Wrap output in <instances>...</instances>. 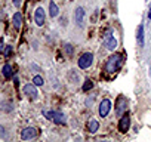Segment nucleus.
Listing matches in <instances>:
<instances>
[{
  "mask_svg": "<svg viewBox=\"0 0 151 142\" xmlns=\"http://www.w3.org/2000/svg\"><path fill=\"white\" fill-rule=\"evenodd\" d=\"M44 115L52 120L53 123H56V124H67V117H65V114H62L59 111H50V113H44Z\"/></svg>",
  "mask_w": 151,
  "mask_h": 142,
  "instance_id": "nucleus-2",
  "label": "nucleus"
},
{
  "mask_svg": "<svg viewBox=\"0 0 151 142\" xmlns=\"http://www.w3.org/2000/svg\"><path fill=\"white\" fill-rule=\"evenodd\" d=\"M0 110L5 111V113H11V111L13 110L12 102H9V101H6V102H0Z\"/></svg>",
  "mask_w": 151,
  "mask_h": 142,
  "instance_id": "nucleus-16",
  "label": "nucleus"
},
{
  "mask_svg": "<svg viewBox=\"0 0 151 142\" xmlns=\"http://www.w3.org/2000/svg\"><path fill=\"white\" fill-rule=\"evenodd\" d=\"M36 136H37V130H36L34 127H25V129L21 132V138H22L24 141L33 139V138H36Z\"/></svg>",
  "mask_w": 151,
  "mask_h": 142,
  "instance_id": "nucleus-8",
  "label": "nucleus"
},
{
  "mask_svg": "<svg viewBox=\"0 0 151 142\" xmlns=\"http://www.w3.org/2000/svg\"><path fill=\"white\" fill-rule=\"evenodd\" d=\"M98 129H99V123H98L96 120H91V121H89V132L95 133Z\"/></svg>",
  "mask_w": 151,
  "mask_h": 142,
  "instance_id": "nucleus-17",
  "label": "nucleus"
},
{
  "mask_svg": "<svg viewBox=\"0 0 151 142\" xmlns=\"http://www.w3.org/2000/svg\"><path fill=\"white\" fill-rule=\"evenodd\" d=\"M85 16H86V12L83 7H77L74 11V21L79 27H83L85 25Z\"/></svg>",
  "mask_w": 151,
  "mask_h": 142,
  "instance_id": "nucleus-4",
  "label": "nucleus"
},
{
  "mask_svg": "<svg viewBox=\"0 0 151 142\" xmlns=\"http://www.w3.org/2000/svg\"><path fill=\"white\" fill-rule=\"evenodd\" d=\"M129 126H130V119H129V115H123V117L120 119L119 121V130L121 133H126L129 130Z\"/></svg>",
  "mask_w": 151,
  "mask_h": 142,
  "instance_id": "nucleus-7",
  "label": "nucleus"
},
{
  "mask_svg": "<svg viewBox=\"0 0 151 142\" xmlns=\"http://www.w3.org/2000/svg\"><path fill=\"white\" fill-rule=\"evenodd\" d=\"M64 49H65V52H67V55H68V56L73 55V46H71V44H65Z\"/></svg>",
  "mask_w": 151,
  "mask_h": 142,
  "instance_id": "nucleus-20",
  "label": "nucleus"
},
{
  "mask_svg": "<svg viewBox=\"0 0 151 142\" xmlns=\"http://www.w3.org/2000/svg\"><path fill=\"white\" fill-rule=\"evenodd\" d=\"M110 108H111V101L110 99H102V102L99 104V115L101 117H105V115L110 113Z\"/></svg>",
  "mask_w": 151,
  "mask_h": 142,
  "instance_id": "nucleus-6",
  "label": "nucleus"
},
{
  "mask_svg": "<svg viewBox=\"0 0 151 142\" xmlns=\"http://www.w3.org/2000/svg\"><path fill=\"white\" fill-rule=\"evenodd\" d=\"M3 19V12H2V7H0V21Z\"/></svg>",
  "mask_w": 151,
  "mask_h": 142,
  "instance_id": "nucleus-24",
  "label": "nucleus"
},
{
  "mask_svg": "<svg viewBox=\"0 0 151 142\" xmlns=\"http://www.w3.org/2000/svg\"><path fill=\"white\" fill-rule=\"evenodd\" d=\"M148 18H150V19H151V9H150V11H148Z\"/></svg>",
  "mask_w": 151,
  "mask_h": 142,
  "instance_id": "nucleus-25",
  "label": "nucleus"
},
{
  "mask_svg": "<svg viewBox=\"0 0 151 142\" xmlns=\"http://www.w3.org/2000/svg\"><path fill=\"white\" fill-rule=\"evenodd\" d=\"M126 110V101L123 99V98L120 96L119 99H117V110H115V113H117L119 117H121L123 115V111Z\"/></svg>",
  "mask_w": 151,
  "mask_h": 142,
  "instance_id": "nucleus-12",
  "label": "nucleus"
},
{
  "mask_svg": "<svg viewBox=\"0 0 151 142\" xmlns=\"http://www.w3.org/2000/svg\"><path fill=\"white\" fill-rule=\"evenodd\" d=\"M33 83H34L36 86H43V78H42L40 76H36V77L33 78Z\"/></svg>",
  "mask_w": 151,
  "mask_h": 142,
  "instance_id": "nucleus-19",
  "label": "nucleus"
},
{
  "mask_svg": "<svg viewBox=\"0 0 151 142\" xmlns=\"http://www.w3.org/2000/svg\"><path fill=\"white\" fill-rule=\"evenodd\" d=\"M2 73H3L5 78H11V77H12V74H13L12 67L9 65V64H5V65H3V70H2Z\"/></svg>",
  "mask_w": 151,
  "mask_h": 142,
  "instance_id": "nucleus-15",
  "label": "nucleus"
},
{
  "mask_svg": "<svg viewBox=\"0 0 151 142\" xmlns=\"http://www.w3.org/2000/svg\"><path fill=\"white\" fill-rule=\"evenodd\" d=\"M21 2H22V0H13V5H15L16 7H19V6H21Z\"/></svg>",
  "mask_w": 151,
  "mask_h": 142,
  "instance_id": "nucleus-22",
  "label": "nucleus"
},
{
  "mask_svg": "<svg viewBox=\"0 0 151 142\" xmlns=\"http://www.w3.org/2000/svg\"><path fill=\"white\" fill-rule=\"evenodd\" d=\"M92 87H93V83L91 82V80H86L85 84H83V90H85V92H87V90H91Z\"/></svg>",
  "mask_w": 151,
  "mask_h": 142,
  "instance_id": "nucleus-18",
  "label": "nucleus"
},
{
  "mask_svg": "<svg viewBox=\"0 0 151 142\" xmlns=\"http://www.w3.org/2000/svg\"><path fill=\"white\" fill-rule=\"evenodd\" d=\"M11 53H12V48H11V46H7V49H6V52H5V55H6V56H9Z\"/></svg>",
  "mask_w": 151,
  "mask_h": 142,
  "instance_id": "nucleus-21",
  "label": "nucleus"
},
{
  "mask_svg": "<svg viewBox=\"0 0 151 142\" xmlns=\"http://www.w3.org/2000/svg\"><path fill=\"white\" fill-rule=\"evenodd\" d=\"M92 61H93V55L91 52L83 53V55L80 56V59H79V67L82 70H86V68H89L92 65Z\"/></svg>",
  "mask_w": 151,
  "mask_h": 142,
  "instance_id": "nucleus-3",
  "label": "nucleus"
},
{
  "mask_svg": "<svg viewBox=\"0 0 151 142\" xmlns=\"http://www.w3.org/2000/svg\"><path fill=\"white\" fill-rule=\"evenodd\" d=\"M44 19H46V16H44V11L42 7H37L36 9V12H34V21L36 24H37L39 27L44 25Z\"/></svg>",
  "mask_w": 151,
  "mask_h": 142,
  "instance_id": "nucleus-5",
  "label": "nucleus"
},
{
  "mask_svg": "<svg viewBox=\"0 0 151 142\" xmlns=\"http://www.w3.org/2000/svg\"><path fill=\"white\" fill-rule=\"evenodd\" d=\"M123 61H124V56L121 53H114V55H111L105 62V73L113 74L115 71H119L121 64H123Z\"/></svg>",
  "mask_w": 151,
  "mask_h": 142,
  "instance_id": "nucleus-1",
  "label": "nucleus"
},
{
  "mask_svg": "<svg viewBox=\"0 0 151 142\" xmlns=\"http://www.w3.org/2000/svg\"><path fill=\"white\" fill-rule=\"evenodd\" d=\"M12 24H13V27L16 30H19L21 28V25H22V15H21V12H16L15 15H13V18H12Z\"/></svg>",
  "mask_w": 151,
  "mask_h": 142,
  "instance_id": "nucleus-13",
  "label": "nucleus"
},
{
  "mask_svg": "<svg viewBox=\"0 0 151 142\" xmlns=\"http://www.w3.org/2000/svg\"><path fill=\"white\" fill-rule=\"evenodd\" d=\"M58 6H56V3L55 2H50L49 3V15H50V18H56L58 16Z\"/></svg>",
  "mask_w": 151,
  "mask_h": 142,
  "instance_id": "nucleus-14",
  "label": "nucleus"
},
{
  "mask_svg": "<svg viewBox=\"0 0 151 142\" xmlns=\"http://www.w3.org/2000/svg\"><path fill=\"white\" fill-rule=\"evenodd\" d=\"M104 44H105V48L108 49V50H114L115 46H117V40H115L111 34H110V36H105V42H104Z\"/></svg>",
  "mask_w": 151,
  "mask_h": 142,
  "instance_id": "nucleus-10",
  "label": "nucleus"
},
{
  "mask_svg": "<svg viewBox=\"0 0 151 142\" xmlns=\"http://www.w3.org/2000/svg\"><path fill=\"white\" fill-rule=\"evenodd\" d=\"M3 50V39H0V52Z\"/></svg>",
  "mask_w": 151,
  "mask_h": 142,
  "instance_id": "nucleus-23",
  "label": "nucleus"
},
{
  "mask_svg": "<svg viewBox=\"0 0 151 142\" xmlns=\"http://www.w3.org/2000/svg\"><path fill=\"white\" fill-rule=\"evenodd\" d=\"M24 93L31 98V99H36L37 98V89H36V84H25L24 86Z\"/></svg>",
  "mask_w": 151,
  "mask_h": 142,
  "instance_id": "nucleus-9",
  "label": "nucleus"
},
{
  "mask_svg": "<svg viewBox=\"0 0 151 142\" xmlns=\"http://www.w3.org/2000/svg\"><path fill=\"white\" fill-rule=\"evenodd\" d=\"M144 37H145V34H144V25L139 24L138 28H136V40H138V44H139L141 48L144 46Z\"/></svg>",
  "mask_w": 151,
  "mask_h": 142,
  "instance_id": "nucleus-11",
  "label": "nucleus"
}]
</instances>
